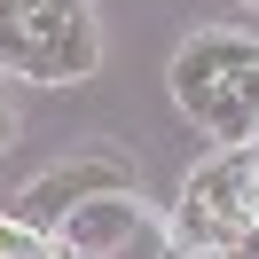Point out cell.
Listing matches in <instances>:
<instances>
[{
    "label": "cell",
    "instance_id": "2",
    "mask_svg": "<svg viewBox=\"0 0 259 259\" xmlns=\"http://www.w3.org/2000/svg\"><path fill=\"white\" fill-rule=\"evenodd\" d=\"M95 196H134V165L126 157H71V165L39 173L32 189L16 196V220H32L39 236H55V228H63L79 204H95Z\"/></svg>",
    "mask_w": 259,
    "mask_h": 259
},
{
    "label": "cell",
    "instance_id": "1",
    "mask_svg": "<svg viewBox=\"0 0 259 259\" xmlns=\"http://www.w3.org/2000/svg\"><path fill=\"white\" fill-rule=\"evenodd\" d=\"M8 16L24 32V79L39 87H71L95 71L102 32H95V8L87 0H8Z\"/></svg>",
    "mask_w": 259,
    "mask_h": 259
},
{
    "label": "cell",
    "instance_id": "4",
    "mask_svg": "<svg viewBox=\"0 0 259 259\" xmlns=\"http://www.w3.org/2000/svg\"><path fill=\"white\" fill-rule=\"evenodd\" d=\"M173 243H181V251H196V259H212V251H228V243H236V228H228L212 204L181 196V204H173Z\"/></svg>",
    "mask_w": 259,
    "mask_h": 259
},
{
    "label": "cell",
    "instance_id": "8",
    "mask_svg": "<svg viewBox=\"0 0 259 259\" xmlns=\"http://www.w3.org/2000/svg\"><path fill=\"white\" fill-rule=\"evenodd\" d=\"M55 259H87V251H71V243H55Z\"/></svg>",
    "mask_w": 259,
    "mask_h": 259
},
{
    "label": "cell",
    "instance_id": "9",
    "mask_svg": "<svg viewBox=\"0 0 259 259\" xmlns=\"http://www.w3.org/2000/svg\"><path fill=\"white\" fill-rule=\"evenodd\" d=\"M165 259H196V251H181V243H165Z\"/></svg>",
    "mask_w": 259,
    "mask_h": 259
},
{
    "label": "cell",
    "instance_id": "3",
    "mask_svg": "<svg viewBox=\"0 0 259 259\" xmlns=\"http://www.w3.org/2000/svg\"><path fill=\"white\" fill-rule=\"evenodd\" d=\"M134 228H142V196H95V204H79L55 228V243H71L87 259H110L118 243H134Z\"/></svg>",
    "mask_w": 259,
    "mask_h": 259
},
{
    "label": "cell",
    "instance_id": "5",
    "mask_svg": "<svg viewBox=\"0 0 259 259\" xmlns=\"http://www.w3.org/2000/svg\"><path fill=\"white\" fill-rule=\"evenodd\" d=\"M48 251H55V236H39L32 220H16V212L0 220V259H48Z\"/></svg>",
    "mask_w": 259,
    "mask_h": 259
},
{
    "label": "cell",
    "instance_id": "7",
    "mask_svg": "<svg viewBox=\"0 0 259 259\" xmlns=\"http://www.w3.org/2000/svg\"><path fill=\"white\" fill-rule=\"evenodd\" d=\"M228 87H236V95H243V102H251V110H259V48H251V63H243V71H236V79H228Z\"/></svg>",
    "mask_w": 259,
    "mask_h": 259
},
{
    "label": "cell",
    "instance_id": "6",
    "mask_svg": "<svg viewBox=\"0 0 259 259\" xmlns=\"http://www.w3.org/2000/svg\"><path fill=\"white\" fill-rule=\"evenodd\" d=\"M0 71H24V32L8 16V0H0Z\"/></svg>",
    "mask_w": 259,
    "mask_h": 259
}]
</instances>
